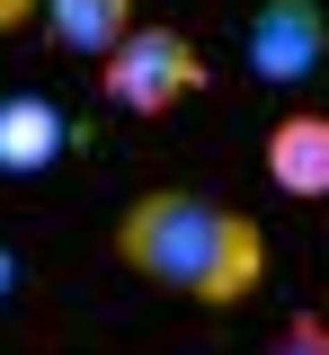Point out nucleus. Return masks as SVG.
Wrapping results in <instances>:
<instances>
[{
    "instance_id": "nucleus-9",
    "label": "nucleus",
    "mask_w": 329,
    "mask_h": 355,
    "mask_svg": "<svg viewBox=\"0 0 329 355\" xmlns=\"http://www.w3.org/2000/svg\"><path fill=\"white\" fill-rule=\"evenodd\" d=\"M18 293V258H9V240H0V302Z\"/></svg>"
},
{
    "instance_id": "nucleus-6",
    "label": "nucleus",
    "mask_w": 329,
    "mask_h": 355,
    "mask_svg": "<svg viewBox=\"0 0 329 355\" xmlns=\"http://www.w3.org/2000/svg\"><path fill=\"white\" fill-rule=\"evenodd\" d=\"M62 142H71V125L53 98H0V169L9 178H36L45 160H62Z\"/></svg>"
},
{
    "instance_id": "nucleus-3",
    "label": "nucleus",
    "mask_w": 329,
    "mask_h": 355,
    "mask_svg": "<svg viewBox=\"0 0 329 355\" xmlns=\"http://www.w3.org/2000/svg\"><path fill=\"white\" fill-rule=\"evenodd\" d=\"M240 44H249V71L267 89H303L329 62V9L321 0H258Z\"/></svg>"
},
{
    "instance_id": "nucleus-4",
    "label": "nucleus",
    "mask_w": 329,
    "mask_h": 355,
    "mask_svg": "<svg viewBox=\"0 0 329 355\" xmlns=\"http://www.w3.org/2000/svg\"><path fill=\"white\" fill-rule=\"evenodd\" d=\"M258 169L276 196H303V205H321L329 196V116L321 107H294L267 125V151H258Z\"/></svg>"
},
{
    "instance_id": "nucleus-1",
    "label": "nucleus",
    "mask_w": 329,
    "mask_h": 355,
    "mask_svg": "<svg viewBox=\"0 0 329 355\" xmlns=\"http://www.w3.org/2000/svg\"><path fill=\"white\" fill-rule=\"evenodd\" d=\"M107 249L134 266L142 284L160 293H187L205 311H232L267 284V231L214 196H187V187H142L134 205L116 214Z\"/></svg>"
},
{
    "instance_id": "nucleus-7",
    "label": "nucleus",
    "mask_w": 329,
    "mask_h": 355,
    "mask_svg": "<svg viewBox=\"0 0 329 355\" xmlns=\"http://www.w3.org/2000/svg\"><path fill=\"white\" fill-rule=\"evenodd\" d=\"M267 355H329V320H321V311H294V320L276 329V347H267Z\"/></svg>"
},
{
    "instance_id": "nucleus-2",
    "label": "nucleus",
    "mask_w": 329,
    "mask_h": 355,
    "mask_svg": "<svg viewBox=\"0 0 329 355\" xmlns=\"http://www.w3.org/2000/svg\"><path fill=\"white\" fill-rule=\"evenodd\" d=\"M187 89H205V53H196V36H178V27H125L116 36V53L98 62V98L107 107H125V116H169Z\"/></svg>"
},
{
    "instance_id": "nucleus-8",
    "label": "nucleus",
    "mask_w": 329,
    "mask_h": 355,
    "mask_svg": "<svg viewBox=\"0 0 329 355\" xmlns=\"http://www.w3.org/2000/svg\"><path fill=\"white\" fill-rule=\"evenodd\" d=\"M27 18H36V0H0V36H9V27H27Z\"/></svg>"
},
{
    "instance_id": "nucleus-10",
    "label": "nucleus",
    "mask_w": 329,
    "mask_h": 355,
    "mask_svg": "<svg viewBox=\"0 0 329 355\" xmlns=\"http://www.w3.org/2000/svg\"><path fill=\"white\" fill-rule=\"evenodd\" d=\"M321 320H329V311H321Z\"/></svg>"
},
{
    "instance_id": "nucleus-5",
    "label": "nucleus",
    "mask_w": 329,
    "mask_h": 355,
    "mask_svg": "<svg viewBox=\"0 0 329 355\" xmlns=\"http://www.w3.org/2000/svg\"><path fill=\"white\" fill-rule=\"evenodd\" d=\"M53 53H81V62H107L116 36L134 27V0H36Z\"/></svg>"
}]
</instances>
